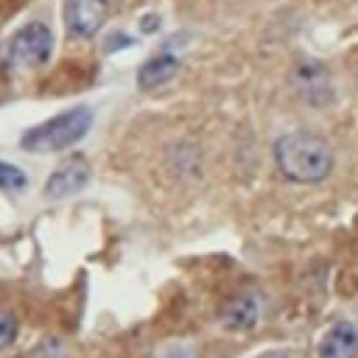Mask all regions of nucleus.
I'll return each mask as SVG.
<instances>
[{"mask_svg": "<svg viewBox=\"0 0 358 358\" xmlns=\"http://www.w3.org/2000/svg\"><path fill=\"white\" fill-rule=\"evenodd\" d=\"M274 162L288 182L316 185L333 171V148L313 131H288L274 143Z\"/></svg>", "mask_w": 358, "mask_h": 358, "instance_id": "obj_1", "label": "nucleus"}, {"mask_svg": "<svg viewBox=\"0 0 358 358\" xmlns=\"http://www.w3.org/2000/svg\"><path fill=\"white\" fill-rule=\"evenodd\" d=\"M90 126H92V109L90 106H73L56 117L42 120L39 126L28 129L20 137V148L34 151V154H56V151H64L73 143H78L90 131Z\"/></svg>", "mask_w": 358, "mask_h": 358, "instance_id": "obj_2", "label": "nucleus"}, {"mask_svg": "<svg viewBox=\"0 0 358 358\" xmlns=\"http://www.w3.org/2000/svg\"><path fill=\"white\" fill-rule=\"evenodd\" d=\"M53 50V31L45 22H28L20 31H14V36L8 39V62L20 70H34L42 67L50 59Z\"/></svg>", "mask_w": 358, "mask_h": 358, "instance_id": "obj_3", "label": "nucleus"}, {"mask_svg": "<svg viewBox=\"0 0 358 358\" xmlns=\"http://www.w3.org/2000/svg\"><path fill=\"white\" fill-rule=\"evenodd\" d=\"M291 87L310 106H327L336 98L333 78H330L327 67L322 62H316V59H302V62L294 64V70H291Z\"/></svg>", "mask_w": 358, "mask_h": 358, "instance_id": "obj_4", "label": "nucleus"}, {"mask_svg": "<svg viewBox=\"0 0 358 358\" xmlns=\"http://www.w3.org/2000/svg\"><path fill=\"white\" fill-rule=\"evenodd\" d=\"M92 179V168L84 157H67L62 159L50 176L45 179V199L50 201H59V199H67V196H76L78 190H84Z\"/></svg>", "mask_w": 358, "mask_h": 358, "instance_id": "obj_5", "label": "nucleus"}, {"mask_svg": "<svg viewBox=\"0 0 358 358\" xmlns=\"http://www.w3.org/2000/svg\"><path fill=\"white\" fill-rule=\"evenodd\" d=\"M106 0H64V28L76 39H90L106 22Z\"/></svg>", "mask_w": 358, "mask_h": 358, "instance_id": "obj_6", "label": "nucleus"}, {"mask_svg": "<svg viewBox=\"0 0 358 358\" xmlns=\"http://www.w3.org/2000/svg\"><path fill=\"white\" fill-rule=\"evenodd\" d=\"M260 316H263V296L252 288L232 294L218 308V322L224 330H249L257 324Z\"/></svg>", "mask_w": 358, "mask_h": 358, "instance_id": "obj_7", "label": "nucleus"}, {"mask_svg": "<svg viewBox=\"0 0 358 358\" xmlns=\"http://www.w3.org/2000/svg\"><path fill=\"white\" fill-rule=\"evenodd\" d=\"M316 358H358V327L350 319H338L324 327L316 344Z\"/></svg>", "mask_w": 358, "mask_h": 358, "instance_id": "obj_8", "label": "nucleus"}, {"mask_svg": "<svg viewBox=\"0 0 358 358\" xmlns=\"http://www.w3.org/2000/svg\"><path fill=\"white\" fill-rule=\"evenodd\" d=\"M179 70V59L173 50H162L157 56H151L148 62H143V67L137 70V87L140 90H157L162 84H168Z\"/></svg>", "mask_w": 358, "mask_h": 358, "instance_id": "obj_9", "label": "nucleus"}, {"mask_svg": "<svg viewBox=\"0 0 358 358\" xmlns=\"http://www.w3.org/2000/svg\"><path fill=\"white\" fill-rule=\"evenodd\" d=\"M28 185V176L20 165H11V162H0V190L6 193H20L25 190Z\"/></svg>", "mask_w": 358, "mask_h": 358, "instance_id": "obj_10", "label": "nucleus"}, {"mask_svg": "<svg viewBox=\"0 0 358 358\" xmlns=\"http://www.w3.org/2000/svg\"><path fill=\"white\" fill-rule=\"evenodd\" d=\"M28 358H67V344L59 336H48L28 352Z\"/></svg>", "mask_w": 358, "mask_h": 358, "instance_id": "obj_11", "label": "nucleus"}, {"mask_svg": "<svg viewBox=\"0 0 358 358\" xmlns=\"http://www.w3.org/2000/svg\"><path fill=\"white\" fill-rule=\"evenodd\" d=\"M151 358H199V350L196 344H187V341H171V344H162Z\"/></svg>", "mask_w": 358, "mask_h": 358, "instance_id": "obj_12", "label": "nucleus"}, {"mask_svg": "<svg viewBox=\"0 0 358 358\" xmlns=\"http://www.w3.org/2000/svg\"><path fill=\"white\" fill-rule=\"evenodd\" d=\"M17 330H20L17 316H14L11 310H0V350H6V347H11V344H14Z\"/></svg>", "mask_w": 358, "mask_h": 358, "instance_id": "obj_13", "label": "nucleus"}, {"mask_svg": "<svg viewBox=\"0 0 358 358\" xmlns=\"http://www.w3.org/2000/svg\"><path fill=\"white\" fill-rule=\"evenodd\" d=\"M131 45H134V39H131L129 34H123V31H115V34L106 36V53H115V50L131 48Z\"/></svg>", "mask_w": 358, "mask_h": 358, "instance_id": "obj_14", "label": "nucleus"}, {"mask_svg": "<svg viewBox=\"0 0 358 358\" xmlns=\"http://www.w3.org/2000/svg\"><path fill=\"white\" fill-rule=\"evenodd\" d=\"M140 28H143V34H154V31L159 28V17H157V14L143 17V20H140Z\"/></svg>", "mask_w": 358, "mask_h": 358, "instance_id": "obj_15", "label": "nucleus"}, {"mask_svg": "<svg viewBox=\"0 0 358 358\" xmlns=\"http://www.w3.org/2000/svg\"><path fill=\"white\" fill-rule=\"evenodd\" d=\"M255 358H291L285 350H268V352H260V355H255Z\"/></svg>", "mask_w": 358, "mask_h": 358, "instance_id": "obj_16", "label": "nucleus"}, {"mask_svg": "<svg viewBox=\"0 0 358 358\" xmlns=\"http://www.w3.org/2000/svg\"><path fill=\"white\" fill-rule=\"evenodd\" d=\"M355 84H358V62H355Z\"/></svg>", "mask_w": 358, "mask_h": 358, "instance_id": "obj_17", "label": "nucleus"}]
</instances>
